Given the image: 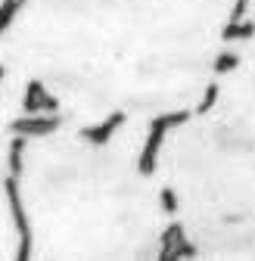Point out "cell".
Masks as SVG:
<instances>
[{"mask_svg":"<svg viewBox=\"0 0 255 261\" xmlns=\"http://www.w3.org/2000/svg\"><path fill=\"white\" fill-rule=\"evenodd\" d=\"M234 65H237V56L234 53H221L218 62H215V72H231Z\"/></svg>","mask_w":255,"mask_h":261,"instance_id":"obj_1","label":"cell"}]
</instances>
